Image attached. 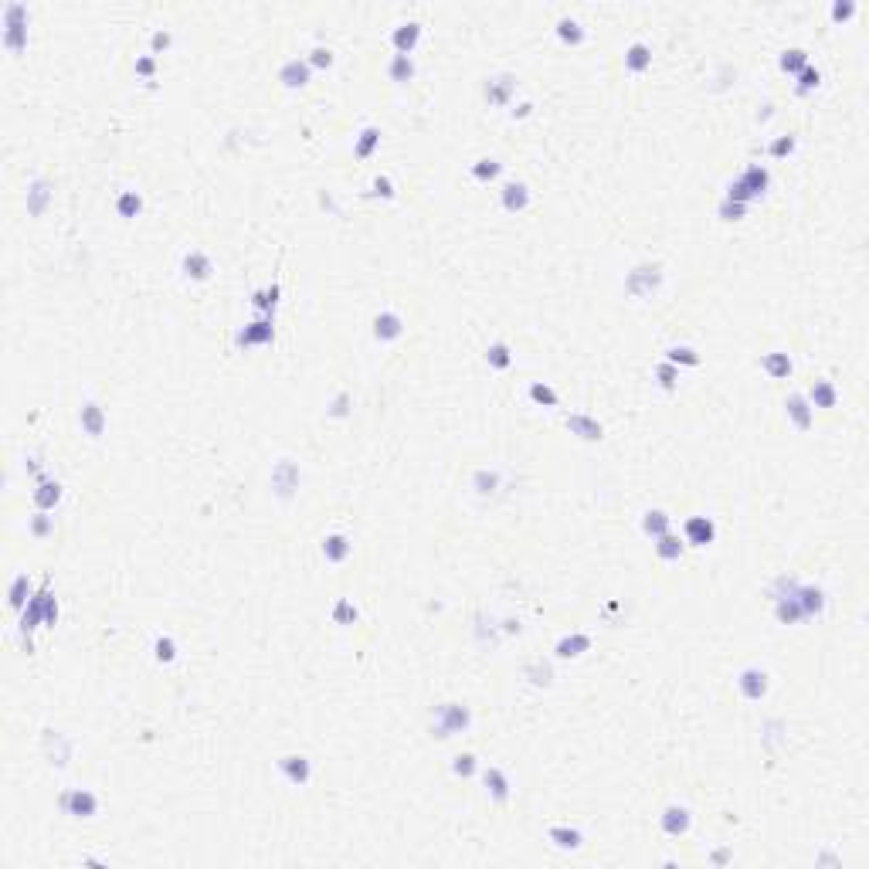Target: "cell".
<instances>
[{
  "label": "cell",
  "instance_id": "11",
  "mask_svg": "<svg viewBox=\"0 0 869 869\" xmlns=\"http://www.w3.org/2000/svg\"><path fill=\"white\" fill-rule=\"evenodd\" d=\"M310 62L306 58H289V62L279 68V82L285 85V89H302L306 82H310Z\"/></svg>",
  "mask_w": 869,
  "mask_h": 869
},
{
  "label": "cell",
  "instance_id": "9",
  "mask_svg": "<svg viewBox=\"0 0 869 869\" xmlns=\"http://www.w3.org/2000/svg\"><path fill=\"white\" fill-rule=\"evenodd\" d=\"M737 689L744 693V699H760L764 693H767V672L758 666L744 669L740 676H737Z\"/></svg>",
  "mask_w": 869,
  "mask_h": 869
},
{
  "label": "cell",
  "instance_id": "47",
  "mask_svg": "<svg viewBox=\"0 0 869 869\" xmlns=\"http://www.w3.org/2000/svg\"><path fill=\"white\" fill-rule=\"evenodd\" d=\"M51 530H55V520L48 516V510L34 513V516H31V533H34V537H48Z\"/></svg>",
  "mask_w": 869,
  "mask_h": 869
},
{
  "label": "cell",
  "instance_id": "15",
  "mask_svg": "<svg viewBox=\"0 0 869 869\" xmlns=\"http://www.w3.org/2000/svg\"><path fill=\"white\" fill-rule=\"evenodd\" d=\"M78 421H82V432L89 434V438H99V434L106 432V411L99 408L95 401H85L82 404V411H78Z\"/></svg>",
  "mask_w": 869,
  "mask_h": 869
},
{
  "label": "cell",
  "instance_id": "29",
  "mask_svg": "<svg viewBox=\"0 0 869 869\" xmlns=\"http://www.w3.org/2000/svg\"><path fill=\"white\" fill-rule=\"evenodd\" d=\"M377 146H381V129H377V126H364V129H360V136H357V143H354V156L367 160Z\"/></svg>",
  "mask_w": 869,
  "mask_h": 869
},
{
  "label": "cell",
  "instance_id": "49",
  "mask_svg": "<svg viewBox=\"0 0 869 869\" xmlns=\"http://www.w3.org/2000/svg\"><path fill=\"white\" fill-rule=\"evenodd\" d=\"M819 82H822L819 68H811V65H808V68H802V75H798V92H802V95L811 92V89H815Z\"/></svg>",
  "mask_w": 869,
  "mask_h": 869
},
{
  "label": "cell",
  "instance_id": "24",
  "mask_svg": "<svg viewBox=\"0 0 869 869\" xmlns=\"http://www.w3.org/2000/svg\"><path fill=\"white\" fill-rule=\"evenodd\" d=\"M649 65H652V48L645 41H632L625 48V68L628 72H645Z\"/></svg>",
  "mask_w": 869,
  "mask_h": 869
},
{
  "label": "cell",
  "instance_id": "6",
  "mask_svg": "<svg viewBox=\"0 0 869 869\" xmlns=\"http://www.w3.org/2000/svg\"><path fill=\"white\" fill-rule=\"evenodd\" d=\"M662 282V272H659V265H638L635 272L625 279V289L632 295H645V293H652L655 285Z\"/></svg>",
  "mask_w": 869,
  "mask_h": 869
},
{
  "label": "cell",
  "instance_id": "43",
  "mask_svg": "<svg viewBox=\"0 0 869 869\" xmlns=\"http://www.w3.org/2000/svg\"><path fill=\"white\" fill-rule=\"evenodd\" d=\"M530 398H533L537 404H547V408H557V401H560L557 390L550 388V384H540V381L530 384Z\"/></svg>",
  "mask_w": 869,
  "mask_h": 869
},
{
  "label": "cell",
  "instance_id": "18",
  "mask_svg": "<svg viewBox=\"0 0 869 869\" xmlns=\"http://www.w3.org/2000/svg\"><path fill=\"white\" fill-rule=\"evenodd\" d=\"M740 184L747 187V194H750V201H754V197H760V194L767 190L771 173H767V167H760V163H750V167L740 173Z\"/></svg>",
  "mask_w": 869,
  "mask_h": 869
},
{
  "label": "cell",
  "instance_id": "27",
  "mask_svg": "<svg viewBox=\"0 0 869 869\" xmlns=\"http://www.w3.org/2000/svg\"><path fill=\"white\" fill-rule=\"evenodd\" d=\"M838 401V390L829 384V381H815L811 390H808V404L811 408H836Z\"/></svg>",
  "mask_w": 869,
  "mask_h": 869
},
{
  "label": "cell",
  "instance_id": "2",
  "mask_svg": "<svg viewBox=\"0 0 869 869\" xmlns=\"http://www.w3.org/2000/svg\"><path fill=\"white\" fill-rule=\"evenodd\" d=\"M4 45L14 55L28 48V7L24 4H7L4 7Z\"/></svg>",
  "mask_w": 869,
  "mask_h": 869
},
{
  "label": "cell",
  "instance_id": "17",
  "mask_svg": "<svg viewBox=\"0 0 869 869\" xmlns=\"http://www.w3.org/2000/svg\"><path fill=\"white\" fill-rule=\"evenodd\" d=\"M418 38H421V24H418V21L398 24V28H394V34H390V41H394V48H398V55H411V51H415V45H418Z\"/></svg>",
  "mask_w": 869,
  "mask_h": 869
},
{
  "label": "cell",
  "instance_id": "10",
  "mask_svg": "<svg viewBox=\"0 0 869 869\" xmlns=\"http://www.w3.org/2000/svg\"><path fill=\"white\" fill-rule=\"evenodd\" d=\"M404 333V319L398 316L394 310H384V312H377V319H373V337L381 343H390V340H398Z\"/></svg>",
  "mask_w": 869,
  "mask_h": 869
},
{
  "label": "cell",
  "instance_id": "50",
  "mask_svg": "<svg viewBox=\"0 0 869 869\" xmlns=\"http://www.w3.org/2000/svg\"><path fill=\"white\" fill-rule=\"evenodd\" d=\"M333 618L340 621V625H350V621H357V608L350 605L346 598H340V601H337V608H333Z\"/></svg>",
  "mask_w": 869,
  "mask_h": 869
},
{
  "label": "cell",
  "instance_id": "23",
  "mask_svg": "<svg viewBox=\"0 0 869 869\" xmlns=\"http://www.w3.org/2000/svg\"><path fill=\"white\" fill-rule=\"evenodd\" d=\"M350 550H354V543H350V537H343V533H329L323 540V557L329 560V564H340V560L350 557Z\"/></svg>",
  "mask_w": 869,
  "mask_h": 869
},
{
  "label": "cell",
  "instance_id": "39",
  "mask_svg": "<svg viewBox=\"0 0 869 869\" xmlns=\"http://www.w3.org/2000/svg\"><path fill=\"white\" fill-rule=\"evenodd\" d=\"M24 601H31V577L17 574L11 584V608H24Z\"/></svg>",
  "mask_w": 869,
  "mask_h": 869
},
{
  "label": "cell",
  "instance_id": "46",
  "mask_svg": "<svg viewBox=\"0 0 869 869\" xmlns=\"http://www.w3.org/2000/svg\"><path fill=\"white\" fill-rule=\"evenodd\" d=\"M153 652H156L160 662H173V659H177V642H173L170 635H160L153 642Z\"/></svg>",
  "mask_w": 869,
  "mask_h": 869
},
{
  "label": "cell",
  "instance_id": "35",
  "mask_svg": "<svg viewBox=\"0 0 869 869\" xmlns=\"http://www.w3.org/2000/svg\"><path fill=\"white\" fill-rule=\"evenodd\" d=\"M642 530H645L649 537H662V533H669V513L666 510H649L645 513V520H642Z\"/></svg>",
  "mask_w": 869,
  "mask_h": 869
},
{
  "label": "cell",
  "instance_id": "40",
  "mask_svg": "<svg viewBox=\"0 0 869 869\" xmlns=\"http://www.w3.org/2000/svg\"><path fill=\"white\" fill-rule=\"evenodd\" d=\"M666 360H669V364H676V367H679V364H683V367H696V364H699V354L693 350V346H669V350H666Z\"/></svg>",
  "mask_w": 869,
  "mask_h": 869
},
{
  "label": "cell",
  "instance_id": "20",
  "mask_svg": "<svg viewBox=\"0 0 869 869\" xmlns=\"http://www.w3.org/2000/svg\"><path fill=\"white\" fill-rule=\"evenodd\" d=\"M503 207L506 211H523L530 204V187L527 184H520V180H510V184H503Z\"/></svg>",
  "mask_w": 869,
  "mask_h": 869
},
{
  "label": "cell",
  "instance_id": "14",
  "mask_svg": "<svg viewBox=\"0 0 869 869\" xmlns=\"http://www.w3.org/2000/svg\"><path fill=\"white\" fill-rule=\"evenodd\" d=\"M785 408H788V418H792L802 432H808V428L815 425V408L808 404L805 394H792V398L785 401Z\"/></svg>",
  "mask_w": 869,
  "mask_h": 869
},
{
  "label": "cell",
  "instance_id": "22",
  "mask_svg": "<svg viewBox=\"0 0 869 869\" xmlns=\"http://www.w3.org/2000/svg\"><path fill=\"white\" fill-rule=\"evenodd\" d=\"M211 272H214V265H211V258H207L204 251H187V255H184V275H187V279L204 282Z\"/></svg>",
  "mask_w": 869,
  "mask_h": 869
},
{
  "label": "cell",
  "instance_id": "48",
  "mask_svg": "<svg viewBox=\"0 0 869 869\" xmlns=\"http://www.w3.org/2000/svg\"><path fill=\"white\" fill-rule=\"evenodd\" d=\"M306 62H310V68H329V65H333V51H329V48H323V45H316L310 51V58H306Z\"/></svg>",
  "mask_w": 869,
  "mask_h": 869
},
{
  "label": "cell",
  "instance_id": "16",
  "mask_svg": "<svg viewBox=\"0 0 869 869\" xmlns=\"http://www.w3.org/2000/svg\"><path fill=\"white\" fill-rule=\"evenodd\" d=\"M45 591L41 588L38 594H31V601H28V608H24V615H21V635H28V632H34L41 621H45Z\"/></svg>",
  "mask_w": 869,
  "mask_h": 869
},
{
  "label": "cell",
  "instance_id": "19",
  "mask_svg": "<svg viewBox=\"0 0 869 869\" xmlns=\"http://www.w3.org/2000/svg\"><path fill=\"white\" fill-rule=\"evenodd\" d=\"M662 832L666 836H683V832H689V811L683 805H669L662 811Z\"/></svg>",
  "mask_w": 869,
  "mask_h": 869
},
{
  "label": "cell",
  "instance_id": "52",
  "mask_svg": "<svg viewBox=\"0 0 869 869\" xmlns=\"http://www.w3.org/2000/svg\"><path fill=\"white\" fill-rule=\"evenodd\" d=\"M472 482H476V489L486 496V493H493V486H496V472H486V469H479Z\"/></svg>",
  "mask_w": 869,
  "mask_h": 869
},
{
  "label": "cell",
  "instance_id": "60",
  "mask_svg": "<svg viewBox=\"0 0 869 869\" xmlns=\"http://www.w3.org/2000/svg\"><path fill=\"white\" fill-rule=\"evenodd\" d=\"M346 404H350V394H340V398L333 401V408H329V415H337V418L346 415Z\"/></svg>",
  "mask_w": 869,
  "mask_h": 869
},
{
  "label": "cell",
  "instance_id": "56",
  "mask_svg": "<svg viewBox=\"0 0 869 869\" xmlns=\"http://www.w3.org/2000/svg\"><path fill=\"white\" fill-rule=\"evenodd\" d=\"M373 194H381V197H394V184H390L388 177H373Z\"/></svg>",
  "mask_w": 869,
  "mask_h": 869
},
{
  "label": "cell",
  "instance_id": "8",
  "mask_svg": "<svg viewBox=\"0 0 869 869\" xmlns=\"http://www.w3.org/2000/svg\"><path fill=\"white\" fill-rule=\"evenodd\" d=\"M279 771L285 775L289 785H306L312 777V764L302 754H285V758H279Z\"/></svg>",
  "mask_w": 869,
  "mask_h": 869
},
{
  "label": "cell",
  "instance_id": "4",
  "mask_svg": "<svg viewBox=\"0 0 869 869\" xmlns=\"http://www.w3.org/2000/svg\"><path fill=\"white\" fill-rule=\"evenodd\" d=\"M275 340V326H272V316H262V319H255V323H248L245 329H238V337H234V343L238 346H255V343H272Z\"/></svg>",
  "mask_w": 869,
  "mask_h": 869
},
{
  "label": "cell",
  "instance_id": "62",
  "mask_svg": "<svg viewBox=\"0 0 869 869\" xmlns=\"http://www.w3.org/2000/svg\"><path fill=\"white\" fill-rule=\"evenodd\" d=\"M530 109H533V106H530V102H520V106H516V109H513V116H527V112H530Z\"/></svg>",
  "mask_w": 869,
  "mask_h": 869
},
{
  "label": "cell",
  "instance_id": "33",
  "mask_svg": "<svg viewBox=\"0 0 869 869\" xmlns=\"http://www.w3.org/2000/svg\"><path fill=\"white\" fill-rule=\"evenodd\" d=\"M547 836H550V842L560 846V849H577V846H581V832H577V829H567V825H554Z\"/></svg>",
  "mask_w": 869,
  "mask_h": 869
},
{
  "label": "cell",
  "instance_id": "53",
  "mask_svg": "<svg viewBox=\"0 0 869 869\" xmlns=\"http://www.w3.org/2000/svg\"><path fill=\"white\" fill-rule=\"evenodd\" d=\"M794 150V136H777L771 146H767V153L771 156H788Z\"/></svg>",
  "mask_w": 869,
  "mask_h": 869
},
{
  "label": "cell",
  "instance_id": "41",
  "mask_svg": "<svg viewBox=\"0 0 869 869\" xmlns=\"http://www.w3.org/2000/svg\"><path fill=\"white\" fill-rule=\"evenodd\" d=\"M781 68L785 72H802V68H808V51L805 48H788L781 55Z\"/></svg>",
  "mask_w": 869,
  "mask_h": 869
},
{
  "label": "cell",
  "instance_id": "37",
  "mask_svg": "<svg viewBox=\"0 0 869 869\" xmlns=\"http://www.w3.org/2000/svg\"><path fill=\"white\" fill-rule=\"evenodd\" d=\"M116 211H119V217H136L143 211V197L136 190H123L116 197Z\"/></svg>",
  "mask_w": 869,
  "mask_h": 869
},
{
  "label": "cell",
  "instance_id": "42",
  "mask_svg": "<svg viewBox=\"0 0 869 869\" xmlns=\"http://www.w3.org/2000/svg\"><path fill=\"white\" fill-rule=\"evenodd\" d=\"M251 302H255V310H262L272 316V310H275V302H279V285H268V289H258V293L251 295Z\"/></svg>",
  "mask_w": 869,
  "mask_h": 869
},
{
  "label": "cell",
  "instance_id": "55",
  "mask_svg": "<svg viewBox=\"0 0 869 869\" xmlns=\"http://www.w3.org/2000/svg\"><path fill=\"white\" fill-rule=\"evenodd\" d=\"M744 211H747L744 204H733V201H723V204H720V214L727 217V221H737V217H744Z\"/></svg>",
  "mask_w": 869,
  "mask_h": 869
},
{
  "label": "cell",
  "instance_id": "57",
  "mask_svg": "<svg viewBox=\"0 0 869 869\" xmlns=\"http://www.w3.org/2000/svg\"><path fill=\"white\" fill-rule=\"evenodd\" d=\"M853 14H856L853 0H846V4H836V7H832V17H836V21H846V17H853Z\"/></svg>",
  "mask_w": 869,
  "mask_h": 869
},
{
  "label": "cell",
  "instance_id": "34",
  "mask_svg": "<svg viewBox=\"0 0 869 869\" xmlns=\"http://www.w3.org/2000/svg\"><path fill=\"white\" fill-rule=\"evenodd\" d=\"M486 360H489V367H496V371H506L513 364V354H510V343H489V350H486Z\"/></svg>",
  "mask_w": 869,
  "mask_h": 869
},
{
  "label": "cell",
  "instance_id": "59",
  "mask_svg": "<svg viewBox=\"0 0 869 869\" xmlns=\"http://www.w3.org/2000/svg\"><path fill=\"white\" fill-rule=\"evenodd\" d=\"M527 672L533 676V683H550V669L547 666H530Z\"/></svg>",
  "mask_w": 869,
  "mask_h": 869
},
{
  "label": "cell",
  "instance_id": "25",
  "mask_svg": "<svg viewBox=\"0 0 869 869\" xmlns=\"http://www.w3.org/2000/svg\"><path fill=\"white\" fill-rule=\"evenodd\" d=\"M482 781H486V792L493 794L496 802H506V798H510V777L503 775L499 767H486Z\"/></svg>",
  "mask_w": 869,
  "mask_h": 869
},
{
  "label": "cell",
  "instance_id": "58",
  "mask_svg": "<svg viewBox=\"0 0 869 869\" xmlns=\"http://www.w3.org/2000/svg\"><path fill=\"white\" fill-rule=\"evenodd\" d=\"M156 72V62L146 55V58H136V75H143V78H150Z\"/></svg>",
  "mask_w": 869,
  "mask_h": 869
},
{
  "label": "cell",
  "instance_id": "5",
  "mask_svg": "<svg viewBox=\"0 0 869 869\" xmlns=\"http://www.w3.org/2000/svg\"><path fill=\"white\" fill-rule=\"evenodd\" d=\"M683 537L686 543H693V547H706V543H714L716 537V523L710 520V516H689L683 523Z\"/></svg>",
  "mask_w": 869,
  "mask_h": 869
},
{
  "label": "cell",
  "instance_id": "31",
  "mask_svg": "<svg viewBox=\"0 0 869 869\" xmlns=\"http://www.w3.org/2000/svg\"><path fill=\"white\" fill-rule=\"evenodd\" d=\"M760 367L771 373V377H788V373H792V357L781 354V350H775V354H764Z\"/></svg>",
  "mask_w": 869,
  "mask_h": 869
},
{
  "label": "cell",
  "instance_id": "3",
  "mask_svg": "<svg viewBox=\"0 0 869 869\" xmlns=\"http://www.w3.org/2000/svg\"><path fill=\"white\" fill-rule=\"evenodd\" d=\"M58 805H62L65 815H72V819H92L95 811H99V798H95L89 788H72V792H65L62 798H58Z\"/></svg>",
  "mask_w": 869,
  "mask_h": 869
},
{
  "label": "cell",
  "instance_id": "36",
  "mask_svg": "<svg viewBox=\"0 0 869 869\" xmlns=\"http://www.w3.org/2000/svg\"><path fill=\"white\" fill-rule=\"evenodd\" d=\"M557 34H560V41H567V45H581L584 41V28H581V21H574V17H560Z\"/></svg>",
  "mask_w": 869,
  "mask_h": 869
},
{
  "label": "cell",
  "instance_id": "12",
  "mask_svg": "<svg viewBox=\"0 0 869 869\" xmlns=\"http://www.w3.org/2000/svg\"><path fill=\"white\" fill-rule=\"evenodd\" d=\"M794 598H798V608H802V618L822 615V608H825L822 588H815V584H798V588H794Z\"/></svg>",
  "mask_w": 869,
  "mask_h": 869
},
{
  "label": "cell",
  "instance_id": "61",
  "mask_svg": "<svg viewBox=\"0 0 869 869\" xmlns=\"http://www.w3.org/2000/svg\"><path fill=\"white\" fill-rule=\"evenodd\" d=\"M170 31H156L153 34V51H160V48H170Z\"/></svg>",
  "mask_w": 869,
  "mask_h": 869
},
{
  "label": "cell",
  "instance_id": "38",
  "mask_svg": "<svg viewBox=\"0 0 869 869\" xmlns=\"http://www.w3.org/2000/svg\"><path fill=\"white\" fill-rule=\"evenodd\" d=\"M48 201H51V190H48V184H45V180H34L31 190H28V211H31V214H41Z\"/></svg>",
  "mask_w": 869,
  "mask_h": 869
},
{
  "label": "cell",
  "instance_id": "51",
  "mask_svg": "<svg viewBox=\"0 0 869 869\" xmlns=\"http://www.w3.org/2000/svg\"><path fill=\"white\" fill-rule=\"evenodd\" d=\"M452 771L459 777H469L472 771H476V754H459V758L452 760Z\"/></svg>",
  "mask_w": 869,
  "mask_h": 869
},
{
  "label": "cell",
  "instance_id": "26",
  "mask_svg": "<svg viewBox=\"0 0 869 869\" xmlns=\"http://www.w3.org/2000/svg\"><path fill=\"white\" fill-rule=\"evenodd\" d=\"M58 499H62V486L51 479H41L38 482V489H34V503H38V510H55L58 506Z\"/></svg>",
  "mask_w": 869,
  "mask_h": 869
},
{
  "label": "cell",
  "instance_id": "44",
  "mask_svg": "<svg viewBox=\"0 0 869 869\" xmlns=\"http://www.w3.org/2000/svg\"><path fill=\"white\" fill-rule=\"evenodd\" d=\"M499 170H503V163L493 160V156H486V160H479V163L472 167V177H476V180H493Z\"/></svg>",
  "mask_w": 869,
  "mask_h": 869
},
{
  "label": "cell",
  "instance_id": "54",
  "mask_svg": "<svg viewBox=\"0 0 869 869\" xmlns=\"http://www.w3.org/2000/svg\"><path fill=\"white\" fill-rule=\"evenodd\" d=\"M55 621H58V601L51 591H45V625H55Z\"/></svg>",
  "mask_w": 869,
  "mask_h": 869
},
{
  "label": "cell",
  "instance_id": "13",
  "mask_svg": "<svg viewBox=\"0 0 869 869\" xmlns=\"http://www.w3.org/2000/svg\"><path fill=\"white\" fill-rule=\"evenodd\" d=\"M513 92H516V78L513 75H496L486 82V99L489 106H510Z\"/></svg>",
  "mask_w": 869,
  "mask_h": 869
},
{
  "label": "cell",
  "instance_id": "7",
  "mask_svg": "<svg viewBox=\"0 0 869 869\" xmlns=\"http://www.w3.org/2000/svg\"><path fill=\"white\" fill-rule=\"evenodd\" d=\"M272 489H275V496L289 499L299 489V469L289 462V459H282L279 466H275V472H272Z\"/></svg>",
  "mask_w": 869,
  "mask_h": 869
},
{
  "label": "cell",
  "instance_id": "32",
  "mask_svg": "<svg viewBox=\"0 0 869 869\" xmlns=\"http://www.w3.org/2000/svg\"><path fill=\"white\" fill-rule=\"evenodd\" d=\"M388 75L394 78V82H411L415 78V58L411 55H394L388 65Z\"/></svg>",
  "mask_w": 869,
  "mask_h": 869
},
{
  "label": "cell",
  "instance_id": "28",
  "mask_svg": "<svg viewBox=\"0 0 869 869\" xmlns=\"http://www.w3.org/2000/svg\"><path fill=\"white\" fill-rule=\"evenodd\" d=\"M591 649V635H584V632H574V635H564L557 642V655L560 659H574V655H581V652Z\"/></svg>",
  "mask_w": 869,
  "mask_h": 869
},
{
  "label": "cell",
  "instance_id": "1",
  "mask_svg": "<svg viewBox=\"0 0 869 869\" xmlns=\"http://www.w3.org/2000/svg\"><path fill=\"white\" fill-rule=\"evenodd\" d=\"M472 723V714H469L466 703H442V706H434V716H432V733L434 737H455V733H462V730Z\"/></svg>",
  "mask_w": 869,
  "mask_h": 869
},
{
  "label": "cell",
  "instance_id": "21",
  "mask_svg": "<svg viewBox=\"0 0 869 869\" xmlns=\"http://www.w3.org/2000/svg\"><path fill=\"white\" fill-rule=\"evenodd\" d=\"M567 428H571L577 438H584V442H598V438L605 434L601 421L588 418V415H571V418H567Z\"/></svg>",
  "mask_w": 869,
  "mask_h": 869
},
{
  "label": "cell",
  "instance_id": "30",
  "mask_svg": "<svg viewBox=\"0 0 869 869\" xmlns=\"http://www.w3.org/2000/svg\"><path fill=\"white\" fill-rule=\"evenodd\" d=\"M655 554L662 560H679L683 557V540L676 533H662V537H655Z\"/></svg>",
  "mask_w": 869,
  "mask_h": 869
},
{
  "label": "cell",
  "instance_id": "45",
  "mask_svg": "<svg viewBox=\"0 0 869 869\" xmlns=\"http://www.w3.org/2000/svg\"><path fill=\"white\" fill-rule=\"evenodd\" d=\"M655 377H659V384H662L666 390H672L676 388V381H679V367L669 364V360H662V364L655 367Z\"/></svg>",
  "mask_w": 869,
  "mask_h": 869
}]
</instances>
